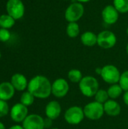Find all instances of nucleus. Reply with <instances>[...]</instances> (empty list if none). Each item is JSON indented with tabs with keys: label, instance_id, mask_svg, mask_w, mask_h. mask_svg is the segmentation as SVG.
Returning a JSON list of instances; mask_svg holds the SVG:
<instances>
[{
	"label": "nucleus",
	"instance_id": "1",
	"mask_svg": "<svg viewBox=\"0 0 128 129\" xmlns=\"http://www.w3.org/2000/svg\"><path fill=\"white\" fill-rule=\"evenodd\" d=\"M51 85L46 76L37 75L29 81L27 89L35 98L46 99L51 94Z\"/></svg>",
	"mask_w": 128,
	"mask_h": 129
},
{
	"label": "nucleus",
	"instance_id": "2",
	"mask_svg": "<svg viewBox=\"0 0 128 129\" xmlns=\"http://www.w3.org/2000/svg\"><path fill=\"white\" fill-rule=\"evenodd\" d=\"M78 85L81 93L87 98L94 97L99 90V82L97 79L91 76L83 77Z\"/></svg>",
	"mask_w": 128,
	"mask_h": 129
},
{
	"label": "nucleus",
	"instance_id": "3",
	"mask_svg": "<svg viewBox=\"0 0 128 129\" xmlns=\"http://www.w3.org/2000/svg\"><path fill=\"white\" fill-rule=\"evenodd\" d=\"M83 110L85 117L94 121L101 119L105 113L103 104L95 101L87 104Z\"/></svg>",
	"mask_w": 128,
	"mask_h": 129
},
{
	"label": "nucleus",
	"instance_id": "4",
	"mask_svg": "<svg viewBox=\"0 0 128 129\" xmlns=\"http://www.w3.org/2000/svg\"><path fill=\"white\" fill-rule=\"evenodd\" d=\"M84 110L78 106H72L69 107L64 113L65 121L72 125H77L80 124L84 120Z\"/></svg>",
	"mask_w": 128,
	"mask_h": 129
},
{
	"label": "nucleus",
	"instance_id": "5",
	"mask_svg": "<svg viewBox=\"0 0 128 129\" xmlns=\"http://www.w3.org/2000/svg\"><path fill=\"white\" fill-rule=\"evenodd\" d=\"M100 76L105 82L113 85L119 82L121 73L115 66L108 64L102 67Z\"/></svg>",
	"mask_w": 128,
	"mask_h": 129
},
{
	"label": "nucleus",
	"instance_id": "6",
	"mask_svg": "<svg viewBox=\"0 0 128 129\" xmlns=\"http://www.w3.org/2000/svg\"><path fill=\"white\" fill-rule=\"evenodd\" d=\"M84 12V5L80 2H74L70 4L65 11V19L69 22H77L79 20Z\"/></svg>",
	"mask_w": 128,
	"mask_h": 129
},
{
	"label": "nucleus",
	"instance_id": "7",
	"mask_svg": "<svg viewBox=\"0 0 128 129\" xmlns=\"http://www.w3.org/2000/svg\"><path fill=\"white\" fill-rule=\"evenodd\" d=\"M6 10L8 14L16 20L21 19L25 13V7L21 0H8Z\"/></svg>",
	"mask_w": 128,
	"mask_h": 129
},
{
	"label": "nucleus",
	"instance_id": "8",
	"mask_svg": "<svg viewBox=\"0 0 128 129\" xmlns=\"http://www.w3.org/2000/svg\"><path fill=\"white\" fill-rule=\"evenodd\" d=\"M116 42V36L112 31L103 30L97 35V45L103 49H109L113 48Z\"/></svg>",
	"mask_w": 128,
	"mask_h": 129
},
{
	"label": "nucleus",
	"instance_id": "9",
	"mask_svg": "<svg viewBox=\"0 0 128 129\" xmlns=\"http://www.w3.org/2000/svg\"><path fill=\"white\" fill-rule=\"evenodd\" d=\"M69 85L68 82L63 78H59L54 81L51 85V94L57 98H64L69 92Z\"/></svg>",
	"mask_w": 128,
	"mask_h": 129
},
{
	"label": "nucleus",
	"instance_id": "10",
	"mask_svg": "<svg viewBox=\"0 0 128 129\" xmlns=\"http://www.w3.org/2000/svg\"><path fill=\"white\" fill-rule=\"evenodd\" d=\"M24 129H45V119L38 114H30L22 123Z\"/></svg>",
	"mask_w": 128,
	"mask_h": 129
},
{
	"label": "nucleus",
	"instance_id": "11",
	"mask_svg": "<svg viewBox=\"0 0 128 129\" xmlns=\"http://www.w3.org/2000/svg\"><path fill=\"white\" fill-rule=\"evenodd\" d=\"M28 116V108L21 103L13 105L10 110V116L15 122H23Z\"/></svg>",
	"mask_w": 128,
	"mask_h": 129
},
{
	"label": "nucleus",
	"instance_id": "12",
	"mask_svg": "<svg viewBox=\"0 0 128 129\" xmlns=\"http://www.w3.org/2000/svg\"><path fill=\"white\" fill-rule=\"evenodd\" d=\"M119 17V12L116 10L114 5H106L102 11V18L103 21L109 24L112 25L115 23Z\"/></svg>",
	"mask_w": 128,
	"mask_h": 129
},
{
	"label": "nucleus",
	"instance_id": "13",
	"mask_svg": "<svg viewBox=\"0 0 128 129\" xmlns=\"http://www.w3.org/2000/svg\"><path fill=\"white\" fill-rule=\"evenodd\" d=\"M62 108L60 104L57 101H51L45 107V115L47 118L52 120L57 119L61 114Z\"/></svg>",
	"mask_w": 128,
	"mask_h": 129
},
{
	"label": "nucleus",
	"instance_id": "14",
	"mask_svg": "<svg viewBox=\"0 0 128 129\" xmlns=\"http://www.w3.org/2000/svg\"><path fill=\"white\" fill-rule=\"evenodd\" d=\"M15 90L18 91H24L28 87L29 82L27 81V79L26 76L22 73H15L11 76V82H10Z\"/></svg>",
	"mask_w": 128,
	"mask_h": 129
},
{
	"label": "nucleus",
	"instance_id": "15",
	"mask_svg": "<svg viewBox=\"0 0 128 129\" xmlns=\"http://www.w3.org/2000/svg\"><path fill=\"white\" fill-rule=\"evenodd\" d=\"M15 93V88L10 82L0 83V100L8 101L11 100Z\"/></svg>",
	"mask_w": 128,
	"mask_h": 129
},
{
	"label": "nucleus",
	"instance_id": "16",
	"mask_svg": "<svg viewBox=\"0 0 128 129\" xmlns=\"http://www.w3.org/2000/svg\"><path fill=\"white\" fill-rule=\"evenodd\" d=\"M103 107L105 113H106L109 116H117L121 112V105L115 100H108L103 104Z\"/></svg>",
	"mask_w": 128,
	"mask_h": 129
},
{
	"label": "nucleus",
	"instance_id": "17",
	"mask_svg": "<svg viewBox=\"0 0 128 129\" xmlns=\"http://www.w3.org/2000/svg\"><path fill=\"white\" fill-rule=\"evenodd\" d=\"M81 43L88 47L94 46L97 44V35L91 31H87L81 36Z\"/></svg>",
	"mask_w": 128,
	"mask_h": 129
},
{
	"label": "nucleus",
	"instance_id": "18",
	"mask_svg": "<svg viewBox=\"0 0 128 129\" xmlns=\"http://www.w3.org/2000/svg\"><path fill=\"white\" fill-rule=\"evenodd\" d=\"M123 92V89L120 86L118 83L111 85V86L108 88L107 93L109 94V98L112 100H115L116 98H119Z\"/></svg>",
	"mask_w": 128,
	"mask_h": 129
},
{
	"label": "nucleus",
	"instance_id": "19",
	"mask_svg": "<svg viewBox=\"0 0 128 129\" xmlns=\"http://www.w3.org/2000/svg\"><path fill=\"white\" fill-rule=\"evenodd\" d=\"M15 20L9 14H2L0 16V27L4 29H10L15 24Z\"/></svg>",
	"mask_w": 128,
	"mask_h": 129
},
{
	"label": "nucleus",
	"instance_id": "20",
	"mask_svg": "<svg viewBox=\"0 0 128 129\" xmlns=\"http://www.w3.org/2000/svg\"><path fill=\"white\" fill-rule=\"evenodd\" d=\"M80 33V27L77 22H70L66 26V34L70 38H76Z\"/></svg>",
	"mask_w": 128,
	"mask_h": 129
},
{
	"label": "nucleus",
	"instance_id": "21",
	"mask_svg": "<svg viewBox=\"0 0 128 129\" xmlns=\"http://www.w3.org/2000/svg\"><path fill=\"white\" fill-rule=\"evenodd\" d=\"M68 79L71 82L73 83H79L82 79V73L79 70L72 69L68 73Z\"/></svg>",
	"mask_w": 128,
	"mask_h": 129
},
{
	"label": "nucleus",
	"instance_id": "22",
	"mask_svg": "<svg viewBox=\"0 0 128 129\" xmlns=\"http://www.w3.org/2000/svg\"><path fill=\"white\" fill-rule=\"evenodd\" d=\"M34 101H35V97L28 91H24L20 96V103H21L22 104L25 105L27 107L32 105Z\"/></svg>",
	"mask_w": 128,
	"mask_h": 129
},
{
	"label": "nucleus",
	"instance_id": "23",
	"mask_svg": "<svg viewBox=\"0 0 128 129\" xmlns=\"http://www.w3.org/2000/svg\"><path fill=\"white\" fill-rule=\"evenodd\" d=\"M113 5L119 13L128 12V0H113Z\"/></svg>",
	"mask_w": 128,
	"mask_h": 129
},
{
	"label": "nucleus",
	"instance_id": "24",
	"mask_svg": "<svg viewBox=\"0 0 128 129\" xmlns=\"http://www.w3.org/2000/svg\"><path fill=\"white\" fill-rule=\"evenodd\" d=\"M95 101H97L98 103H100L102 104H104L108 100H109V94L107 93V91L103 89H99L98 91L94 95Z\"/></svg>",
	"mask_w": 128,
	"mask_h": 129
},
{
	"label": "nucleus",
	"instance_id": "25",
	"mask_svg": "<svg viewBox=\"0 0 128 129\" xmlns=\"http://www.w3.org/2000/svg\"><path fill=\"white\" fill-rule=\"evenodd\" d=\"M118 84L124 91H128V70L124 71L121 74V77L119 79Z\"/></svg>",
	"mask_w": 128,
	"mask_h": 129
},
{
	"label": "nucleus",
	"instance_id": "26",
	"mask_svg": "<svg viewBox=\"0 0 128 129\" xmlns=\"http://www.w3.org/2000/svg\"><path fill=\"white\" fill-rule=\"evenodd\" d=\"M9 113V106L7 101L0 100V118L7 116Z\"/></svg>",
	"mask_w": 128,
	"mask_h": 129
},
{
	"label": "nucleus",
	"instance_id": "27",
	"mask_svg": "<svg viewBox=\"0 0 128 129\" xmlns=\"http://www.w3.org/2000/svg\"><path fill=\"white\" fill-rule=\"evenodd\" d=\"M11 38V33L8 29L0 28V42H6Z\"/></svg>",
	"mask_w": 128,
	"mask_h": 129
},
{
	"label": "nucleus",
	"instance_id": "28",
	"mask_svg": "<svg viewBox=\"0 0 128 129\" xmlns=\"http://www.w3.org/2000/svg\"><path fill=\"white\" fill-rule=\"evenodd\" d=\"M52 119H48V118H47L46 119H45V128H49V127H51V125H52Z\"/></svg>",
	"mask_w": 128,
	"mask_h": 129
},
{
	"label": "nucleus",
	"instance_id": "29",
	"mask_svg": "<svg viewBox=\"0 0 128 129\" xmlns=\"http://www.w3.org/2000/svg\"><path fill=\"white\" fill-rule=\"evenodd\" d=\"M123 101H124V103L128 107V91H124L123 94Z\"/></svg>",
	"mask_w": 128,
	"mask_h": 129
},
{
	"label": "nucleus",
	"instance_id": "30",
	"mask_svg": "<svg viewBox=\"0 0 128 129\" xmlns=\"http://www.w3.org/2000/svg\"><path fill=\"white\" fill-rule=\"evenodd\" d=\"M8 129H24L22 125H12L11 127H10Z\"/></svg>",
	"mask_w": 128,
	"mask_h": 129
},
{
	"label": "nucleus",
	"instance_id": "31",
	"mask_svg": "<svg viewBox=\"0 0 128 129\" xmlns=\"http://www.w3.org/2000/svg\"><path fill=\"white\" fill-rule=\"evenodd\" d=\"M101 71H102V68H100V67H98V68H97V69L95 70L96 73L98 74V75H100V74H101Z\"/></svg>",
	"mask_w": 128,
	"mask_h": 129
},
{
	"label": "nucleus",
	"instance_id": "32",
	"mask_svg": "<svg viewBox=\"0 0 128 129\" xmlns=\"http://www.w3.org/2000/svg\"><path fill=\"white\" fill-rule=\"evenodd\" d=\"M77 2H80V3H86V2H90L91 0H76Z\"/></svg>",
	"mask_w": 128,
	"mask_h": 129
},
{
	"label": "nucleus",
	"instance_id": "33",
	"mask_svg": "<svg viewBox=\"0 0 128 129\" xmlns=\"http://www.w3.org/2000/svg\"><path fill=\"white\" fill-rule=\"evenodd\" d=\"M0 129H6L5 128V125H4L2 122H0Z\"/></svg>",
	"mask_w": 128,
	"mask_h": 129
},
{
	"label": "nucleus",
	"instance_id": "34",
	"mask_svg": "<svg viewBox=\"0 0 128 129\" xmlns=\"http://www.w3.org/2000/svg\"><path fill=\"white\" fill-rule=\"evenodd\" d=\"M126 51H127V54H128V43L127 45V47H126Z\"/></svg>",
	"mask_w": 128,
	"mask_h": 129
},
{
	"label": "nucleus",
	"instance_id": "35",
	"mask_svg": "<svg viewBox=\"0 0 128 129\" xmlns=\"http://www.w3.org/2000/svg\"><path fill=\"white\" fill-rule=\"evenodd\" d=\"M127 35H128V28L127 29Z\"/></svg>",
	"mask_w": 128,
	"mask_h": 129
},
{
	"label": "nucleus",
	"instance_id": "36",
	"mask_svg": "<svg viewBox=\"0 0 128 129\" xmlns=\"http://www.w3.org/2000/svg\"><path fill=\"white\" fill-rule=\"evenodd\" d=\"M51 129H59V128H51Z\"/></svg>",
	"mask_w": 128,
	"mask_h": 129
},
{
	"label": "nucleus",
	"instance_id": "37",
	"mask_svg": "<svg viewBox=\"0 0 128 129\" xmlns=\"http://www.w3.org/2000/svg\"><path fill=\"white\" fill-rule=\"evenodd\" d=\"M0 58H1V51H0Z\"/></svg>",
	"mask_w": 128,
	"mask_h": 129
},
{
	"label": "nucleus",
	"instance_id": "38",
	"mask_svg": "<svg viewBox=\"0 0 128 129\" xmlns=\"http://www.w3.org/2000/svg\"><path fill=\"white\" fill-rule=\"evenodd\" d=\"M65 1H67V0H65Z\"/></svg>",
	"mask_w": 128,
	"mask_h": 129
}]
</instances>
